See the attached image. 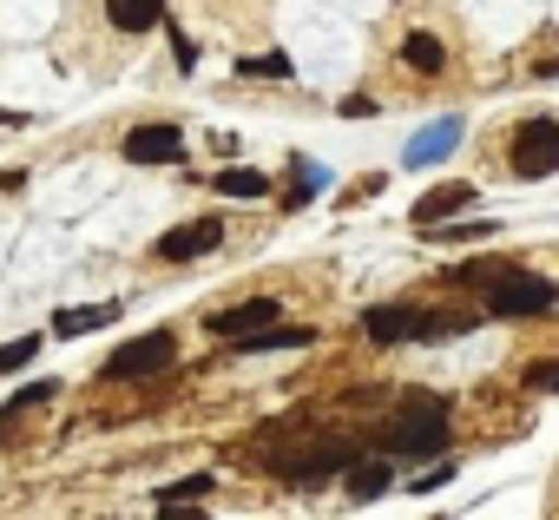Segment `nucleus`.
Instances as JSON below:
<instances>
[{"instance_id": "f257e3e1", "label": "nucleus", "mask_w": 559, "mask_h": 520, "mask_svg": "<svg viewBox=\"0 0 559 520\" xmlns=\"http://www.w3.org/2000/svg\"><path fill=\"white\" fill-rule=\"evenodd\" d=\"M448 441H454V409L435 389H408L376 428V454L389 461H435L448 454Z\"/></svg>"}, {"instance_id": "f03ea898", "label": "nucleus", "mask_w": 559, "mask_h": 520, "mask_svg": "<svg viewBox=\"0 0 559 520\" xmlns=\"http://www.w3.org/2000/svg\"><path fill=\"white\" fill-rule=\"evenodd\" d=\"M362 454H369V448H362L356 435H310L304 448L276 454V461H270V474H276V481H290V487H323V481L349 474Z\"/></svg>"}, {"instance_id": "7ed1b4c3", "label": "nucleus", "mask_w": 559, "mask_h": 520, "mask_svg": "<svg viewBox=\"0 0 559 520\" xmlns=\"http://www.w3.org/2000/svg\"><path fill=\"white\" fill-rule=\"evenodd\" d=\"M507 172L526 178V185L559 172V119H552V113H526V119L507 132Z\"/></svg>"}, {"instance_id": "20e7f679", "label": "nucleus", "mask_w": 559, "mask_h": 520, "mask_svg": "<svg viewBox=\"0 0 559 520\" xmlns=\"http://www.w3.org/2000/svg\"><path fill=\"white\" fill-rule=\"evenodd\" d=\"M487 317H507V323H526V317H552L559 310V284L552 277H539V271H513L507 284H493L487 291V304H480Z\"/></svg>"}, {"instance_id": "39448f33", "label": "nucleus", "mask_w": 559, "mask_h": 520, "mask_svg": "<svg viewBox=\"0 0 559 520\" xmlns=\"http://www.w3.org/2000/svg\"><path fill=\"white\" fill-rule=\"evenodd\" d=\"M171 363H178V336H171V330H145V336L119 343L99 376H106V382H152V376H165Z\"/></svg>"}, {"instance_id": "423d86ee", "label": "nucleus", "mask_w": 559, "mask_h": 520, "mask_svg": "<svg viewBox=\"0 0 559 520\" xmlns=\"http://www.w3.org/2000/svg\"><path fill=\"white\" fill-rule=\"evenodd\" d=\"M217 244H224V217L204 211V217H191V224H171V231L152 244V257H158V264H191V257H211Z\"/></svg>"}, {"instance_id": "0eeeda50", "label": "nucleus", "mask_w": 559, "mask_h": 520, "mask_svg": "<svg viewBox=\"0 0 559 520\" xmlns=\"http://www.w3.org/2000/svg\"><path fill=\"white\" fill-rule=\"evenodd\" d=\"M276 323H284V304H276V297H243V304H230V310H211V317H204V330H211L217 343H243V336L276 330Z\"/></svg>"}, {"instance_id": "6e6552de", "label": "nucleus", "mask_w": 559, "mask_h": 520, "mask_svg": "<svg viewBox=\"0 0 559 520\" xmlns=\"http://www.w3.org/2000/svg\"><path fill=\"white\" fill-rule=\"evenodd\" d=\"M421 323H428V304H369V310H362V336H369L376 350L421 343Z\"/></svg>"}, {"instance_id": "1a4fd4ad", "label": "nucleus", "mask_w": 559, "mask_h": 520, "mask_svg": "<svg viewBox=\"0 0 559 520\" xmlns=\"http://www.w3.org/2000/svg\"><path fill=\"white\" fill-rule=\"evenodd\" d=\"M467 204H480V185L454 178V185L421 191V198L408 204V224H415V231H441V224H461V211H467Z\"/></svg>"}, {"instance_id": "9d476101", "label": "nucleus", "mask_w": 559, "mask_h": 520, "mask_svg": "<svg viewBox=\"0 0 559 520\" xmlns=\"http://www.w3.org/2000/svg\"><path fill=\"white\" fill-rule=\"evenodd\" d=\"M119 152H126L132 165H178V158H185V132H178L171 119H152V126H132V132L119 139Z\"/></svg>"}, {"instance_id": "9b49d317", "label": "nucleus", "mask_w": 559, "mask_h": 520, "mask_svg": "<svg viewBox=\"0 0 559 520\" xmlns=\"http://www.w3.org/2000/svg\"><path fill=\"white\" fill-rule=\"evenodd\" d=\"M461 139H467V119H461V113H448V119H435V126H421V132L408 139L402 165H408V172H428V165H441Z\"/></svg>"}, {"instance_id": "f8f14e48", "label": "nucleus", "mask_w": 559, "mask_h": 520, "mask_svg": "<svg viewBox=\"0 0 559 520\" xmlns=\"http://www.w3.org/2000/svg\"><path fill=\"white\" fill-rule=\"evenodd\" d=\"M343 481H349V500H356V507H369V500H382V494L395 487V461H389V454H362Z\"/></svg>"}, {"instance_id": "ddd939ff", "label": "nucleus", "mask_w": 559, "mask_h": 520, "mask_svg": "<svg viewBox=\"0 0 559 520\" xmlns=\"http://www.w3.org/2000/svg\"><path fill=\"white\" fill-rule=\"evenodd\" d=\"M402 67L421 73V80H441V73H448V47H441L428 27H415V34H402Z\"/></svg>"}, {"instance_id": "4468645a", "label": "nucleus", "mask_w": 559, "mask_h": 520, "mask_svg": "<svg viewBox=\"0 0 559 520\" xmlns=\"http://www.w3.org/2000/svg\"><path fill=\"white\" fill-rule=\"evenodd\" d=\"M310 343H317V330H310V323H276V330H257V336L230 343V356H263V350H310Z\"/></svg>"}, {"instance_id": "2eb2a0df", "label": "nucleus", "mask_w": 559, "mask_h": 520, "mask_svg": "<svg viewBox=\"0 0 559 520\" xmlns=\"http://www.w3.org/2000/svg\"><path fill=\"white\" fill-rule=\"evenodd\" d=\"M106 21L112 34H152L165 27V0H106Z\"/></svg>"}, {"instance_id": "dca6fc26", "label": "nucleus", "mask_w": 559, "mask_h": 520, "mask_svg": "<svg viewBox=\"0 0 559 520\" xmlns=\"http://www.w3.org/2000/svg\"><path fill=\"white\" fill-rule=\"evenodd\" d=\"M53 395H60V382H53V376H40V382H27V389H14L8 402H0V441H8V428H14L21 415H34V409H47Z\"/></svg>"}, {"instance_id": "f3484780", "label": "nucleus", "mask_w": 559, "mask_h": 520, "mask_svg": "<svg viewBox=\"0 0 559 520\" xmlns=\"http://www.w3.org/2000/svg\"><path fill=\"white\" fill-rule=\"evenodd\" d=\"M119 310H126V304H73V310H60V317H53V336H86V330H106V323H119Z\"/></svg>"}, {"instance_id": "a211bd4d", "label": "nucleus", "mask_w": 559, "mask_h": 520, "mask_svg": "<svg viewBox=\"0 0 559 520\" xmlns=\"http://www.w3.org/2000/svg\"><path fill=\"white\" fill-rule=\"evenodd\" d=\"M520 264H507V257H474V264H454V291H493V284H507Z\"/></svg>"}, {"instance_id": "6ab92c4d", "label": "nucleus", "mask_w": 559, "mask_h": 520, "mask_svg": "<svg viewBox=\"0 0 559 520\" xmlns=\"http://www.w3.org/2000/svg\"><path fill=\"white\" fill-rule=\"evenodd\" d=\"M211 191H217V198H270V178L250 172V165H224V172L211 178Z\"/></svg>"}, {"instance_id": "aec40b11", "label": "nucleus", "mask_w": 559, "mask_h": 520, "mask_svg": "<svg viewBox=\"0 0 559 520\" xmlns=\"http://www.w3.org/2000/svg\"><path fill=\"white\" fill-rule=\"evenodd\" d=\"M211 487H217V474H178V481H165L152 500H158V507H204Z\"/></svg>"}, {"instance_id": "412c9836", "label": "nucleus", "mask_w": 559, "mask_h": 520, "mask_svg": "<svg viewBox=\"0 0 559 520\" xmlns=\"http://www.w3.org/2000/svg\"><path fill=\"white\" fill-rule=\"evenodd\" d=\"M323 185H330V172H323L317 158H297V165H290V198H284V204L297 211V204H310V198H317Z\"/></svg>"}, {"instance_id": "4be33fe9", "label": "nucleus", "mask_w": 559, "mask_h": 520, "mask_svg": "<svg viewBox=\"0 0 559 520\" xmlns=\"http://www.w3.org/2000/svg\"><path fill=\"white\" fill-rule=\"evenodd\" d=\"M421 237H441V244H487V237H500V224H493V217H461V224H441V231H421Z\"/></svg>"}, {"instance_id": "5701e85b", "label": "nucleus", "mask_w": 559, "mask_h": 520, "mask_svg": "<svg viewBox=\"0 0 559 520\" xmlns=\"http://www.w3.org/2000/svg\"><path fill=\"white\" fill-rule=\"evenodd\" d=\"M40 350H47V336H40V330H34V336H14V343H0V376H14V369L40 363Z\"/></svg>"}, {"instance_id": "b1692460", "label": "nucleus", "mask_w": 559, "mask_h": 520, "mask_svg": "<svg viewBox=\"0 0 559 520\" xmlns=\"http://www.w3.org/2000/svg\"><path fill=\"white\" fill-rule=\"evenodd\" d=\"M237 80H290V54H263V60H237Z\"/></svg>"}, {"instance_id": "393cba45", "label": "nucleus", "mask_w": 559, "mask_h": 520, "mask_svg": "<svg viewBox=\"0 0 559 520\" xmlns=\"http://www.w3.org/2000/svg\"><path fill=\"white\" fill-rule=\"evenodd\" d=\"M526 389H533V395H552V389H559V356H539V363L526 369Z\"/></svg>"}, {"instance_id": "a878e982", "label": "nucleus", "mask_w": 559, "mask_h": 520, "mask_svg": "<svg viewBox=\"0 0 559 520\" xmlns=\"http://www.w3.org/2000/svg\"><path fill=\"white\" fill-rule=\"evenodd\" d=\"M171 60H178V73H191V67H198V47H191V34H185V27H171Z\"/></svg>"}, {"instance_id": "bb28decb", "label": "nucleus", "mask_w": 559, "mask_h": 520, "mask_svg": "<svg viewBox=\"0 0 559 520\" xmlns=\"http://www.w3.org/2000/svg\"><path fill=\"white\" fill-rule=\"evenodd\" d=\"M336 113H343V119H376L382 106H376L369 93H349V99H336Z\"/></svg>"}, {"instance_id": "cd10ccee", "label": "nucleus", "mask_w": 559, "mask_h": 520, "mask_svg": "<svg viewBox=\"0 0 559 520\" xmlns=\"http://www.w3.org/2000/svg\"><path fill=\"white\" fill-rule=\"evenodd\" d=\"M448 481H454V468L441 461V468H428V474H415L408 487H415V494H435V487H448Z\"/></svg>"}, {"instance_id": "c85d7f7f", "label": "nucleus", "mask_w": 559, "mask_h": 520, "mask_svg": "<svg viewBox=\"0 0 559 520\" xmlns=\"http://www.w3.org/2000/svg\"><path fill=\"white\" fill-rule=\"evenodd\" d=\"M158 520H204V507H158Z\"/></svg>"}, {"instance_id": "c756f323", "label": "nucleus", "mask_w": 559, "mask_h": 520, "mask_svg": "<svg viewBox=\"0 0 559 520\" xmlns=\"http://www.w3.org/2000/svg\"><path fill=\"white\" fill-rule=\"evenodd\" d=\"M428 520H441V513H428Z\"/></svg>"}]
</instances>
